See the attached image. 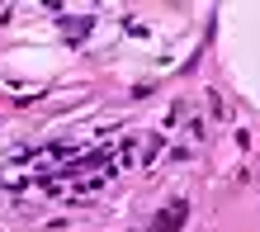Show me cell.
I'll return each mask as SVG.
<instances>
[{"instance_id": "obj_1", "label": "cell", "mask_w": 260, "mask_h": 232, "mask_svg": "<svg viewBox=\"0 0 260 232\" xmlns=\"http://www.w3.org/2000/svg\"><path fill=\"white\" fill-rule=\"evenodd\" d=\"M180 218H185V204H175V209H166L161 218H156V232H166V227H180Z\"/></svg>"}]
</instances>
